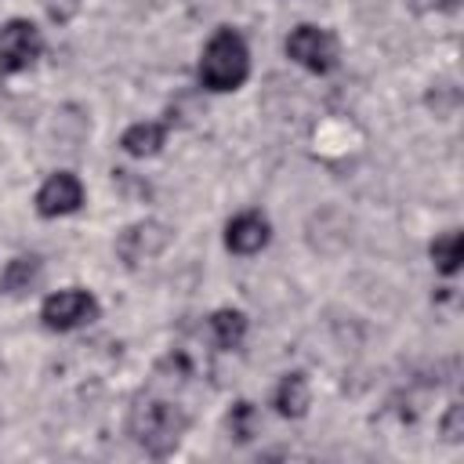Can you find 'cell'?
<instances>
[{
	"instance_id": "obj_1",
	"label": "cell",
	"mask_w": 464,
	"mask_h": 464,
	"mask_svg": "<svg viewBox=\"0 0 464 464\" xmlns=\"http://www.w3.org/2000/svg\"><path fill=\"white\" fill-rule=\"evenodd\" d=\"M185 428H188V413L181 406L167 402V399H149L145 395L130 410V435L152 457H167L181 442Z\"/></svg>"
},
{
	"instance_id": "obj_2",
	"label": "cell",
	"mask_w": 464,
	"mask_h": 464,
	"mask_svg": "<svg viewBox=\"0 0 464 464\" xmlns=\"http://www.w3.org/2000/svg\"><path fill=\"white\" fill-rule=\"evenodd\" d=\"M250 72V51L236 29H218L199 54V83L207 91H236Z\"/></svg>"
},
{
	"instance_id": "obj_3",
	"label": "cell",
	"mask_w": 464,
	"mask_h": 464,
	"mask_svg": "<svg viewBox=\"0 0 464 464\" xmlns=\"http://www.w3.org/2000/svg\"><path fill=\"white\" fill-rule=\"evenodd\" d=\"M286 54L308 69V72H330L337 65V40L330 29H319V25H297L290 36H286Z\"/></svg>"
},
{
	"instance_id": "obj_4",
	"label": "cell",
	"mask_w": 464,
	"mask_h": 464,
	"mask_svg": "<svg viewBox=\"0 0 464 464\" xmlns=\"http://www.w3.org/2000/svg\"><path fill=\"white\" fill-rule=\"evenodd\" d=\"M40 319L47 330H76L91 319H98V301L91 290H80V286H69V290H58L44 301L40 308Z\"/></svg>"
},
{
	"instance_id": "obj_5",
	"label": "cell",
	"mask_w": 464,
	"mask_h": 464,
	"mask_svg": "<svg viewBox=\"0 0 464 464\" xmlns=\"http://www.w3.org/2000/svg\"><path fill=\"white\" fill-rule=\"evenodd\" d=\"M44 51L40 29L25 18H11L0 25V72H22L29 69Z\"/></svg>"
},
{
	"instance_id": "obj_6",
	"label": "cell",
	"mask_w": 464,
	"mask_h": 464,
	"mask_svg": "<svg viewBox=\"0 0 464 464\" xmlns=\"http://www.w3.org/2000/svg\"><path fill=\"white\" fill-rule=\"evenodd\" d=\"M170 243V228L163 221H138V225H127L116 239V254L123 265L138 268L145 261H152L156 254H163Z\"/></svg>"
},
{
	"instance_id": "obj_7",
	"label": "cell",
	"mask_w": 464,
	"mask_h": 464,
	"mask_svg": "<svg viewBox=\"0 0 464 464\" xmlns=\"http://www.w3.org/2000/svg\"><path fill=\"white\" fill-rule=\"evenodd\" d=\"M80 203H83V185H80V178L69 174V170L51 174V178L40 185V192H36V210H40L44 218L72 214V210H80Z\"/></svg>"
},
{
	"instance_id": "obj_8",
	"label": "cell",
	"mask_w": 464,
	"mask_h": 464,
	"mask_svg": "<svg viewBox=\"0 0 464 464\" xmlns=\"http://www.w3.org/2000/svg\"><path fill=\"white\" fill-rule=\"evenodd\" d=\"M265 243H268V221L257 210H243V214H236L225 225V246L232 254H243L246 257V254H257Z\"/></svg>"
},
{
	"instance_id": "obj_9",
	"label": "cell",
	"mask_w": 464,
	"mask_h": 464,
	"mask_svg": "<svg viewBox=\"0 0 464 464\" xmlns=\"http://www.w3.org/2000/svg\"><path fill=\"white\" fill-rule=\"evenodd\" d=\"M163 141H167V127L156 123V120L130 123V127L123 130V138H120V145H123L127 156H156Z\"/></svg>"
},
{
	"instance_id": "obj_10",
	"label": "cell",
	"mask_w": 464,
	"mask_h": 464,
	"mask_svg": "<svg viewBox=\"0 0 464 464\" xmlns=\"http://www.w3.org/2000/svg\"><path fill=\"white\" fill-rule=\"evenodd\" d=\"M308 399H312V388H308V377L304 373H286L279 384H276V395H272V402H276V410L283 413V417H301L304 410H308Z\"/></svg>"
},
{
	"instance_id": "obj_11",
	"label": "cell",
	"mask_w": 464,
	"mask_h": 464,
	"mask_svg": "<svg viewBox=\"0 0 464 464\" xmlns=\"http://www.w3.org/2000/svg\"><path fill=\"white\" fill-rule=\"evenodd\" d=\"M246 337V315L236 308H218L210 315V341L218 348H239Z\"/></svg>"
},
{
	"instance_id": "obj_12",
	"label": "cell",
	"mask_w": 464,
	"mask_h": 464,
	"mask_svg": "<svg viewBox=\"0 0 464 464\" xmlns=\"http://www.w3.org/2000/svg\"><path fill=\"white\" fill-rule=\"evenodd\" d=\"M36 279H40V257L36 254H22V257L7 261V268L0 276V290L4 294H25Z\"/></svg>"
},
{
	"instance_id": "obj_13",
	"label": "cell",
	"mask_w": 464,
	"mask_h": 464,
	"mask_svg": "<svg viewBox=\"0 0 464 464\" xmlns=\"http://www.w3.org/2000/svg\"><path fill=\"white\" fill-rule=\"evenodd\" d=\"M460 254H464V243H460V232H442L435 243H431V261L442 276H453L460 268Z\"/></svg>"
},
{
	"instance_id": "obj_14",
	"label": "cell",
	"mask_w": 464,
	"mask_h": 464,
	"mask_svg": "<svg viewBox=\"0 0 464 464\" xmlns=\"http://www.w3.org/2000/svg\"><path fill=\"white\" fill-rule=\"evenodd\" d=\"M228 431L236 435V442L254 439V431H257V410L250 402H236L232 413H228Z\"/></svg>"
},
{
	"instance_id": "obj_15",
	"label": "cell",
	"mask_w": 464,
	"mask_h": 464,
	"mask_svg": "<svg viewBox=\"0 0 464 464\" xmlns=\"http://www.w3.org/2000/svg\"><path fill=\"white\" fill-rule=\"evenodd\" d=\"M460 428H464V406H460V402H453V406H450V413H446V420H442V435H446L450 442H457V439L464 435Z\"/></svg>"
},
{
	"instance_id": "obj_16",
	"label": "cell",
	"mask_w": 464,
	"mask_h": 464,
	"mask_svg": "<svg viewBox=\"0 0 464 464\" xmlns=\"http://www.w3.org/2000/svg\"><path fill=\"white\" fill-rule=\"evenodd\" d=\"M76 4H80V0H47V11H51V18L65 22V18L76 11Z\"/></svg>"
}]
</instances>
